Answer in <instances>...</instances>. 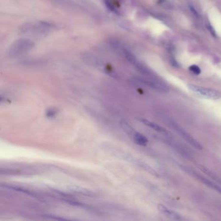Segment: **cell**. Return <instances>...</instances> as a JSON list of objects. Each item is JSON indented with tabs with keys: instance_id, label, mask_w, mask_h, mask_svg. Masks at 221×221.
<instances>
[{
	"instance_id": "cell-9",
	"label": "cell",
	"mask_w": 221,
	"mask_h": 221,
	"mask_svg": "<svg viewBox=\"0 0 221 221\" xmlns=\"http://www.w3.org/2000/svg\"><path fill=\"white\" fill-rule=\"evenodd\" d=\"M189 68V70L191 71L193 73L195 74V75H199L201 73V70L200 69V67L196 65H192Z\"/></svg>"
},
{
	"instance_id": "cell-10",
	"label": "cell",
	"mask_w": 221,
	"mask_h": 221,
	"mask_svg": "<svg viewBox=\"0 0 221 221\" xmlns=\"http://www.w3.org/2000/svg\"><path fill=\"white\" fill-rule=\"evenodd\" d=\"M190 9H191V10L192 11V13H193L194 14H195V15H196V16H197V15H198V13H197V12L196 9H195V8H194V7H190Z\"/></svg>"
},
{
	"instance_id": "cell-2",
	"label": "cell",
	"mask_w": 221,
	"mask_h": 221,
	"mask_svg": "<svg viewBox=\"0 0 221 221\" xmlns=\"http://www.w3.org/2000/svg\"><path fill=\"white\" fill-rule=\"evenodd\" d=\"M188 88L190 91H191L193 93H195L197 96L208 99L217 100L221 98V93L219 91H217L216 90L207 88L201 87L191 85V84L188 85Z\"/></svg>"
},
{
	"instance_id": "cell-8",
	"label": "cell",
	"mask_w": 221,
	"mask_h": 221,
	"mask_svg": "<svg viewBox=\"0 0 221 221\" xmlns=\"http://www.w3.org/2000/svg\"><path fill=\"white\" fill-rule=\"evenodd\" d=\"M133 138H134V142L138 145H140L145 146L148 143V139H147L146 137H145L142 134H139L138 132H135L134 133V134L132 135Z\"/></svg>"
},
{
	"instance_id": "cell-6",
	"label": "cell",
	"mask_w": 221,
	"mask_h": 221,
	"mask_svg": "<svg viewBox=\"0 0 221 221\" xmlns=\"http://www.w3.org/2000/svg\"><path fill=\"white\" fill-rule=\"evenodd\" d=\"M158 210L160 211L163 215L167 217V218H169L173 220H182V217L177 213V212L174 211L172 209H170L165 207V205L162 204H159L158 205Z\"/></svg>"
},
{
	"instance_id": "cell-3",
	"label": "cell",
	"mask_w": 221,
	"mask_h": 221,
	"mask_svg": "<svg viewBox=\"0 0 221 221\" xmlns=\"http://www.w3.org/2000/svg\"><path fill=\"white\" fill-rule=\"evenodd\" d=\"M51 25L44 22L33 23L25 25L22 29V31L25 34L29 35H41L42 33H45L50 29Z\"/></svg>"
},
{
	"instance_id": "cell-5",
	"label": "cell",
	"mask_w": 221,
	"mask_h": 221,
	"mask_svg": "<svg viewBox=\"0 0 221 221\" xmlns=\"http://www.w3.org/2000/svg\"><path fill=\"white\" fill-rule=\"evenodd\" d=\"M180 167L183 170L185 171V172L188 173L190 174H191L192 176H193L194 177H195L196 178H197L198 180L202 182L203 184H204L205 185H208V187H209V188L215 189V191H218L219 193H221V187L219 186L218 185H217L216 184H215L214 182L210 181V180H208V179H207L206 178L201 176L200 174H199L197 172H196V171L192 170L191 169L189 168V167H186L183 166V165H180Z\"/></svg>"
},
{
	"instance_id": "cell-1",
	"label": "cell",
	"mask_w": 221,
	"mask_h": 221,
	"mask_svg": "<svg viewBox=\"0 0 221 221\" xmlns=\"http://www.w3.org/2000/svg\"><path fill=\"white\" fill-rule=\"evenodd\" d=\"M35 47L33 41L27 38L16 40L10 45L8 50V55L10 57H16L27 53Z\"/></svg>"
},
{
	"instance_id": "cell-4",
	"label": "cell",
	"mask_w": 221,
	"mask_h": 221,
	"mask_svg": "<svg viewBox=\"0 0 221 221\" xmlns=\"http://www.w3.org/2000/svg\"><path fill=\"white\" fill-rule=\"evenodd\" d=\"M171 125L174 130L176 131L178 134H180L183 138H184L187 142L189 143L193 147H195L197 150H202V147L201 145L197 142V141L193 138V137L188 134L185 130H184L182 127H180L178 124L175 123L174 122H171Z\"/></svg>"
},
{
	"instance_id": "cell-7",
	"label": "cell",
	"mask_w": 221,
	"mask_h": 221,
	"mask_svg": "<svg viewBox=\"0 0 221 221\" xmlns=\"http://www.w3.org/2000/svg\"><path fill=\"white\" fill-rule=\"evenodd\" d=\"M140 121H142L143 124H145L146 126H147V127L151 128L152 129H153V130L157 131L158 132L164 133V134H166V133L167 132L166 129H165L164 128H163L162 127H161V126L156 124L155 123H154V122H152L149 120H147V119H141Z\"/></svg>"
}]
</instances>
